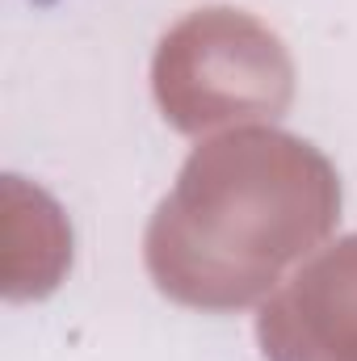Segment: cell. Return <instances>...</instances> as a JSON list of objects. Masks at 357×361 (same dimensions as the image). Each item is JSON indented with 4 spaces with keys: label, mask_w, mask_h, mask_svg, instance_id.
Instances as JSON below:
<instances>
[{
    "label": "cell",
    "mask_w": 357,
    "mask_h": 361,
    "mask_svg": "<svg viewBox=\"0 0 357 361\" xmlns=\"http://www.w3.org/2000/svg\"><path fill=\"white\" fill-rule=\"evenodd\" d=\"M337 210V173L311 143L282 130H231L185 160L147 227V269L177 302L236 311L320 248Z\"/></svg>",
    "instance_id": "6da1fadb"
},
{
    "label": "cell",
    "mask_w": 357,
    "mask_h": 361,
    "mask_svg": "<svg viewBox=\"0 0 357 361\" xmlns=\"http://www.w3.org/2000/svg\"><path fill=\"white\" fill-rule=\"evenodd\" d=\"M156 92L181 130L277 114L290 97L282 42L240 13H198L164 38Z\"/></svg>",
    "instance_id": "7a4b0ae2"
},
{
    "label": "cell",
    "mask_w": 357,
    "mask_h": 361,
    "mask_svg": "<svg viewBox=\"0 0 357 361\" xmlns=\"http://www.w3.org/2000/svg\"><path fill=\"white\" fill-rule=\"evenodd\" d=\"M257 332L269 361H357V235L282 281Z\"/></svg>",
    "instance_id": "3957f363"
}]
</instances>
